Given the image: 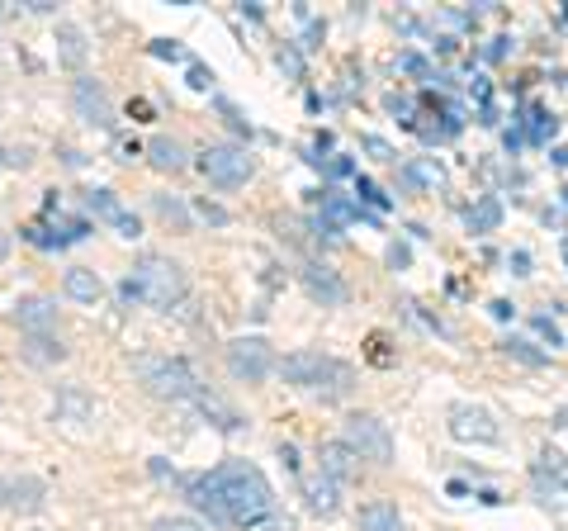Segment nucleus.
I'll use <instances>...</instances> for the list:
<instances>
[{
	"label": "nucleus",
	"instance_id": "nucleus-1",
	"mask_svg": "<svg viewBox=\"0 0 568 531\" xmlns=\"http://www.w3.org/2000/svg\"><path fill=\"white\" fill-rule=\"evenodd\" d=\"M185 489H190V503L199 513H209L218 527H261L275 513L270 479L247 460H228L209 475H195Z\"/></svg>",
	"mask_w": 568,
	"mask_h": 531
},
{
	"label": "nucleus",
	"instance_id": "nucleus-2",
	"mask_svg": "<svg viewBox=\"0 0 568 531\" xmlns=\"http://www.w3.org/2000/svg\"><path fill=\"white\" fill-rule=\"evenodd\" d=\"M280 375L289 385L308 389V394H322V399H346L355 385V370L337 356H322V351H294V356H284Z\"/></svg>",
	"mask_w": 568,
	"mask_h": 531
},
{
	"label": "nucleus",
	"instance_id": "nucleus-3",
	"mask_svg": "<svg viewBox=\"0 0 568 531\" xmlns=\"http://www.w3.org/2000/svg\"><path fill=\"white\" fill-rule=\"evenodd\" d=\"M128 299H142V304H152V309H171L185 299V271H180L171 257H157V252H147V257L133 266L124 285Z\"/></svg>",
	"mask_w": 568,
	"mask_h": 531
},
{
	"label": "nucleus",
	"instance_id": "nucleus-4",
	"mask_svg": "<svg viewBox=\"0 0 568 531\" xmlns=\"http://www.w3.org/2000/svg\"><path fill=\"white\" fill-rule=\"evenodd\" d=\"M138 366V375L147 380V389L157 394V399H199L204 389H199L195 370L185 366V361H161V356H138L133 361Z\"/></svg>",
	"mask_w": 568,
	"mask_h": 531
},
{
	"label": "nucleus",
	"instance_id": "nucleus-5",
	"mask_svg": "<svg viewBox=\"0 0 568 531\" xmlns=\"http://www.w3.org/2000/svg\"><path fill=\"white\" fill-rule=\"evenodd\" d=\"M341 441H346L360 460H374V465H389L393 460V432L379 418H370V413H351Z\"/></svg>",
	"mask_w": 568,
	"mask_h": 531
},
{
	"label": "nucleus",
	"instance_id": "nucleus-6",
	"mask_svg": "<svg viewBox=\"0 0 568 531\" xmlns=\"http://www.w3.org/2000/svg\"><path fill=\"white\" fill-rule=\"evenodd\" d=\"M199 171H204L213 185H223V190H237V185L251 181V157L242 152V147L218 143V147H204V152H199Z\"/></svg>",
	"mask_w": 568,
	"mask_h": 531
},
{
	"label": "nucleus",
	"instance_id": "nucleus-7",
	"mask_svg": "<svg viewBox=\"0 0 568 531\" xmlns=\"http://www.w3.org/2000/svg\"><path fill=\"white\" fill-rule=\"evenodd\" d=\"M228 370L237 380H247V385H261L270 370H275V351H270V342H261V337H232Z\"/></svg>",
	"mask_w": 568,
	"mask_h": 531
},
{
	"label": "nucleus",
	"instance_id": "nucleus-8",
	"mask_svg": "<svg viewBox=\"0 0 568 531\" xmlns=\"http://www.w3.org/2000/svg\"><path fill=\"white\" fill-rule=\"evenodd\" d=\"M71 105H76V119H86L90 129H109V124H114L109 91L95 76H76V81H71Z\"/></svg>",
	"mask_w": 568,
	"mask_h": 531
},
{
	"label": "nucleus",
	"instance_id": "nucleus-9",
	"mask_svg": "<svg viewBox=\"0 0 568 531\" xmlns=\"http://www.w3.org/2000/svg\"><path fill=\"white\" fill-rule=\"evenodd\" d=\"M531 484H535V494H540V503H550V508H568V456L550 451V456L531 470Z\"/></svg>",
	"mask_w": 568,
	"mask_h": 531
},
{
	"label": "nucleus",
	"instance_id": "nucleus-10",
	"mask_svg": "<svg viewBox=\"0 0 568 531\" xmlns=\"http://www.w3.org/2000/svg\"><path fill=\"white\" fill-rule=\"evenodd\" d=\"M450 437H455V441H479V446H493L502 432H497L493 413H483V408H469V403H460V408H450Z\"/></svg>",
	"mask_w": 568,
	"mask_h": 531
},
{
	"label": "nucleus",
	"instance_id": "nucleus-11",
	"mask_svg": "<svg viewBox=\"0 0 568 531\" xmlns=\"http://www.w3.org/2000/svg\"><path fill=\"white\" fill-rule=\"evenodd\" d=\"M86 209H90V214H100L105 223H114L124 238H138V233H142L138 214H128L124 204L114 200V190H86Z\"/></svg>",
	"mask_w": 568,
	"mask_h": 531
},
{
	"label": "nucleus",
	"instance_id": "nucleus-12",
	"mask_svg": "<svg viewBox=\"0 0 568 531\" xmlns=\"http://www.w3.org/2000/svg\"><path fill=\"white\" fill-rule=\"evenodd\" d=\"M0 508H15V513H38L43 508V484L34 475H0Z\"/></svg>",
	"mask_w": 568,
	"mask_h": 531
},
{
	"label": "nucleus",
	"instance_id": "nucleus-13",
	"mask_svg": "<svg viewBox=\"0 0 568 531\" xmlns=\"http://www.w3.org/2000/svg\"><path fill=\"white\" fill-rule=\"evenodd\" d=\"M15 323L29 332V337H43V332L57 323V304L48 299V294H24V299L15 304Z\"/></svg>",
	"mask_w": 568,
	"mask_h": 531
},
{
	"label": "nucleus",
	"instance_id": "nucleus-14",
	"mask_svg": "<svg viewBox=\"0 0 568 531\" xmlns=\"http://www.w3.org/2000/svg\"><path fill=\"white\" fill-rule=\"evenodd\" d=\"M303 508L313 517H337L341 513V494H337V479L318 475H303Z\"/></svg>",
	"mask_w": 568,
	"mask_h": 531
},
{
	"label": "nucleus",
	"instance_id": "nucleus-15",
	"mask_svg": "<svg viewBox=\"0 0 568 531\" xmlns=\"http://www.w3.org/2000/svg\"><path fill=\"white\" fill-rule=\"evenodd\" d=\"M318 460H322V475L327 479H360V456H355L346 441H322L318 446Z\"/></svg>",
	"mask_w": 568,
	"mask_h": 531
},
{
	"label": "nucleus",
	"instance_id": "nucleus-16",
	"mask_svg": "<svg viewBox=\"0 0 568 531\" xmlns=\"http://www.w3.org/2000/svg\"><path fill=\"white\" fill-rule=\"evenodd\" d=\"M355 527L360 531H403L398 503H389V498H370V503L355 513Z\"/></svg>",
	"mask_w": 568,
	"mask_h": 531
},
{
	"label": "nucleus",
	"instance_id": "nucleus-17",
	"mask_svg": "<svg viewBox=\"0 0 568 531\" xmlns=\"http://www.w3.org/2000/svg\"><path fill=\"white\" fill-rule=\"evenodd\" d=\"M62 290L76 299V304H95L100 294H105V280L90 271V266H71L67 271V280H62Z\"/></svg>",
	"mask_w": 568,
	"mask_h": 531
},
{
	"label": "nucleus",
	"instance_id": "nucleus-18",
	"mask_svg": "<svg viewBox=\"0 0 568 531\" xmlns=\"http://www.w3.org/2000/svg\"><path fill=\"white\" fill-rule=\"evenodd\" d=\"M147 162L157 166V171H180L185 166V147L176 138H152L147 143Z\"/></svg>",
	"mask_w": 568,
	"mask_h": 531
},
{
	"label": "nucleus",
	"instance_id": "nucleus-19",
	"mask_svg": "<svg viewBox=\"0 0 568 531\" xmlns=\"http://www.w3.org/2000/svg\"><path fill=\"white\" fill-rule=\"evenodd\" d=\"M24 356H29V361H38V366H57V361L67 356V347H62V342H53V337L43 332V337H24Z\"/></svg>",
	"mask_w": 568,
	"mask_h": 531
},
{
	"label": "nucleus",
	"instance_id": "nucleus-20",
	"mask_svg": "<svg viewBox=\"0 0 568 531\" xmlns=\"http://www.w3.org/2000/svg\"><path fill=\"white\" fill-rule=\"evenodd\" d=\"M308 290L322 294L327 304H341V299H346V285H341L332 271H322V266H308Z\"/></svg>",
	"mask_w": 568,
	"mask_h": 531
},
{
	"label": "nucleus",
	"instance_id": "nucleus-21",
	"mask_svg": "<svg viewBox=\"0 0 568 531\" xmlns=\"http://www.w3.org/2000/svg\"><path fill=\"white\" fill-rule=\"evenodd\" d=\"M57 43H62V62H67V67H81V62H86V38H81L76 24H62V29H57Z\"/></svg>",
	"mask_w": 568,
	"mask_h": 531
},
{
	"label": "nucleus",
	"instance_id": "nucleus-22",
	"mask_svg": "<svg viewBox=\"0 0 568 531\" xmlns=\"http://www.w3.org/2000/svg\"><path fill=\"white\" fill-rule=\"evenodd\" d=\"M497 223H502V204H497L493 195L474 204V214H469V228H474V233H493Z\"/></svg>",
	"mask_w": 568,
	"mask_h": 531
},
{
	"label": "nucleus",
	"instance_id": "nucleus-23",
	"mask_svg": "<svg viewBox=\"0 0 568 531\" xmlns=\"http://www.w3.org/2000/svg\"><path fill=\"white\" fill-rule=\"evenodd\" d=\"M157 214H161V223H171L176 233H190V209L180 200H171V195H157Z\"/></svg>",
	"mask_w": 568,
	"mask_h": 531
},
{
	"label": "nucleus",
	"instance_id": "nucleus-24",
	"mask_svg": "<svg viewBox=\"0 0 568 531\" xmlns=\"http://www.w3.org/2000/svg\"><path fill=\"white\" fill-rule=\"evenodd\" d=\"M57 413H71L76 422H86L95 413V403L81 394V389H62V399H57Z\"/></svg>",
	"mask_w": 568,
	"mask_h": 531
},
{
	"label": "nucleus",
	"instance_id": "nucleus-25",
	"mask_svg": "<svg viewBox=\"0 0 568 531\" xmlns=\"http://www.w3.org/2000/svg\"><path fill=\"white\" fill-rule=\"evenodd\" d=\"M152 531H209V527L195 522V517H161V522H152Z\"/></svg>",
	"mask_w": 568,
	"mask_h": 531
},
{
	"label": "nucleus",
	"instance_id": "nucleus-26",
	"mask_svg": "<svg viewBox=\"0 0 568 531\" xmlns=\"http://www.w3.org/2000/svg\"><path fill=\"white\" fill-rule=\"evenodd\" d=\"M199 214L209 223H228V209H218V204H209V200H199Z\"/></svg>",
	"mask_w": 568,
	"mask_h": 531
},
{
	"label": "nucleus",
	"instance_id": "nucleus-27",
	"mask_svg": "<svg viewBox=\"0 0 568 531\" xmlns=\"http://www.w3.org/2000/svg\"><path fill=\"white\" fill-rule=\"evenodd\" d=\"M209 81H213V72H209V67H199V62H195V67H190V86H195V91H204Z\"/></svg>",
	"mask_w": 568,
	"mask_h": 531
},
{
	"label": "nucleus",
	"instance_id": "nucleus-28",
	"mask_svg": "<svg viewBox=\"0 0 568 531\" xmlns=\"http://www.w3.org/2000/svg\"><path fill=\"white\" fill-rule=\"evenodd\" d=\"M365 147H370V152L379 157V162H393V147H389V143H379V138H370Z\"/></svg>",
	"mask_w": 568,
	"mask_h": 531
},
{
	"label": "nucleus",
	"instance_id": "nucleus-29",
	"mask_svg": "<svg viewBox=\"0 0 568 531\" xmlns=\"http://www.w3.org/2000/svg\"><path fill=\"white\" fill-rule=\"evenodd\" d=\"M535 332H545V337H550V342H559V328H554L550 318H535Z\"/></svg>",
	"mask_w": 568,
	"mask_h": 531
},
{
	"label": "nucleus",
	"instance_id": "nucleus-30",
	"mask_svg": "<svg viewBox=\"0 0 568 531\" xmlns=\"http://www.w3.org/2000/svg\"><path fill=\"white\" fill-rule=\"evenodd\" d=\"M360 195H365V200H370V204H384V195H379V190H374L370 181H360Z\"/></svg>",
	"mask_w": 568,
	"mask_h": 531
},
{
	"label": "nucleus",
	"instance_id": "nucleus-31",
	"mask_svg": "<svg viewBox=\"0 0 568 531\" xmlns=\"http://www.w3.org/2000/svg\"><path fill=\"white\" fill-rule=\"evenodd\" d=\"M389 261L393 266H408V247H389Z\"/></svg>",
	"mask_w": 568,
	"mask_h": 531
},
{
	"label": "nucleus",
	"instance_id": "nucleus-32",
	"mask_svg": "<svg viewBox=\"0 0 568 531\" xmlns=\"http://www.w3.org/2000/svg\"><path fill=\"white\" fill-rule=\"evenodd\" d=\"M10 257V238H5V233H0V261Z\"/></svg>",
	"mask_w": 568,
	"mask_h": 531
},
{
	"label": "nucleus",
	"instance_id": "nucleus-33",
	"mask_svg": "<svg viewBox=\"0 0 568 531\" xmlns=\"http://www.w3.org/2000/svg\"><path fill=\"white\" fill-rule=\"evenodd\" d=\"M554 162H559V166H568V147H559V152H554Z\"/></svg>",
	"mask_w": 568,
	"mask_h": 531
},
{
	"label": "nucleus",
	"instance_id": "nucleus-34",
	"mask_svg": "<svg viewBox=\"0 0 568 531\" xmlns=\"http://www.w3.org/2000/svg\"><path fill=\"white\" fill-rule=\"evenodd\" d=\"M5 166H10V157H5V147H0V171H5Z\"/></svg>",
	"mask_w": 568,
	"mask_h": 531
},
{
	"label": "nucleus",
	"instance_id": "nucleus-35",
	"mask_svg": "<svg viewBox=\"0 0 568 531\" xmlns=\"http://www.w3.org/2000/svg\"><path fill=\"white\" fill-rule=\"evenodd\" d=\"M564 257H568V247H564Z\"/></svg>",
	"mask_w": 568,
	"mask_h": 531
}]
</instances>
